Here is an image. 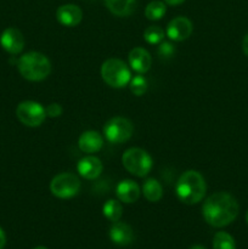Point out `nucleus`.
<instances>
[{"label":"nucleus","mask_w":248,"mask_h":249,"mask_svg":"<svg viewBox=\"0 0 248 249\" xmlns=\"http://www.w3.org/2000/svg\"><path fill=\"white\" fill-rule=\"evenodd\" d=\"M185 0H164V2H167L168 5H173V6H175V5H180L182 4Z\"/></svg>","instance_id":"cd10ccee"},{"label":"nucleus","mask_w":248,"mask_h":249,"mask_svg":"<svg viewBox=\"0 0 248 249\" xmlns=\"http://www.w3.org/2000/svg\"><path fill=\"white\" fill-rule=\"evenodd\" d=\"M190 249H207V248L202 247V246H194V247H191Z\"/></svg>","instance_id":"c85d7f7f"},{"label":"nucleus","mask_w":248,"mask_h":249,"mask_svg":"<svg viewBox=\"0 0 248 249\" xmlns=\"http://www.w3.org/2000/svg\"><path fill=\"white\" fill-rule=\"evenodd\" d=\"M5 243H6V236H5L4 230L0 228V249L5 247Z\"/></svg>","instance_id":"bb28decb"},{"label":"nucleus","mask_w":248,"mask_h":249,"mask_svg":"<svg viewBox=\"0 0 248 249\" xmlns=\"http://www.w3.org/2000/svg\"><path fill=\"white\" fill-rule=\"evenodd\" d=\"M56 18L62 26L75 27L82 22L83 11L78 5L65 4L61 5L56 11Z\"/></svg>","instance_id":"9b49d317"},{"label":"nucleus","mask_w":248,"mask_h":249,"mask_svg":"<svg viewBox=\"0 0 248 249\" xmlns=\"http://www.w3.org/2000/svg\"><path fill=\"white\" fill-rule=\"evenodd\" d=\"M213 249H236L232 236L225 231H219L213 237Z\"/></svg>","instance_id":"aec40b11"},{"label":"nucleus","mask_w":248,"mask_h":249,"mask_svg":"<svg viewBox=\"0 0 248 249\" xmlns=\"http://www.w3.org/2000/svg\"><path fill=\"white\" fill-rule=\"evenodd\" d=\"M101 77L107 85L119 89L128 85L131 79V73L122 60L108 58L101 66Z\"/></svg>","instance_id":"20e7f679"},{"label":"nucleus","mask_w":248,"mask_h":249,"mask_svg":"<svg viewBox=\"0 0 248 249\" xmlns=\"http://www.w3.org/2000/svg\"><path fill=\"white\" fill-rule=\"evenodd\" d=\"M246 221H247V224H248V212H247V214H246Z\"/></svg>","instance_id":"7c9ffc66"},{"label":"nucleus","mask_w":248,"mask_h":249,"mask_svg":"<svg viewBox=\"0 0 248 249\" xmlns=\"http://www.w3.org/2000/svg\"><path fill=\"white\" fill-rule=\"evenodd\" d=\"M102 213L112 223H117L119 221V219L122 218V214H123V208H122V204L119 203L116 199H108L106 203L102 207Z\"/></svg>","instance_id":"6ab92c4d"},{"label":"nucleus","mask_w":248,"mask_h":249,"mask_svg":"<svg viewBox=\"0 0 248 249\" xmlns=\"http://www.w3.org/2000/svg\"><path fill=\"white\" fill-rule=\"evenodd\" d=\"M129 65L131 70L142 74L150 71L152 66V57L146 49L134 48L129 53Z\"/></svg>","instance_id":"ddd939ff"},{"label":"nucleus","mask_w":248,"mask_h":249,"mask_svg":"<svg viewBox=\"0 0 248 249\" xmlns=\"http://www.w3.org/2000/svg\"><path fill=\"white\" fill-rule=\"evenodd\" d=\"M104 165L102 162L95 156H87L82 158L77 165V170L82 178L87 180H94L101 175Z\"/></svg>","instance_id":"f8f14e48"},{"label":"nucleus","mask_w":248,"mask_h":249,"mask_svg":"<svg viewBox=\"0 0 248 249\" xmlns=\"http://www.w3.org/2000/svg\"><path fill=\"white\" fill-rule=\"evenodd\" d=\"M78 146L84 153L99 152L104 146V138L95 130L84 131L78 140Z\"/></svg>","instance_id":"2eb2a0df"},{"label":"nucleus","mask_w":248,"mask_h":249,"mask_svg":"<svg viewBox=\"0 0 248 249\" xmlns=\"http://www.w3.org/2000/svg\"><path fill=\"white\" fill-rule=\"evenodd\" d=\"M129 84H130L131 92H133L134 95H136V96H141V95L145 94L146 90H147V80H146V78L143 77L142 74H140V73H139L138 75H135L134 78H131Z\"/></svg>","instance_id":"5701e85b"},{"label":"nucleus","mask_w":248,"mask_h":249,"mask_svg":"<svg viewBox=\"0 0 248 249\" xmlns=\"http://www.w3.org/2000/svg\"><path fill=\"white\" fill-rule=\"evenodd\" d=\"M80 181L72 173H61L50 182V191L55 197L61 199L72 198L79 192Z\"/></svg>","instance_id":"0eeeda50"},{"label":"nucleus","mask_w":248,"mask_h":249,"mask_svg":"<svg viewBox=\"0 0 248 249\" xmlns=\"http://www.w3.org/2000/svg\"><path fill=\"white\" fill-rule=\"evenodd\" d=\"M175 48L173 44L168 43V41H162L159 43V46H158V55L162 58H169L174 55Z\"/></svg>","instance_id":"b1692460"},{"label":"nucleus","mask_w":248,"mask_h":249,"mask_svg":"<svg viewBox=\"0 0 248 249\" xmlns=\"http://www.w3.org/2000/svg\"><path fill=\"white\" fill-rule=\"evenodd\" d=\"M46 111V117H50V118H56V117H60L62 114V107L58 104H50L45 108Z\"/></svg>","instance_id":"393cba45"},{"label":"nucleus","mask_w":248,"mask_h":249,"mask_svg":"<svg viewBox=\"0 0 248 249\" xmlns=\"http://www.w3.org/2000/svg\"><path fill=\"white\" fill-rule=\"evenodd\" d=\"M240 206L229 192H215L206 199L202 207L204 220L213 228L228 226L237 218Z\"/></svg>","instance_id":"f257e3e1"},{"label":"nucleus","mask_w":248,"mask_h":249,"mask_svg":"<svg viewBox=\"0 0 248 249\" xmlns=\"http://www.w3.org/2000/svg\"><path fill=\"white\" fill-rule=\"evenodd\" d=\"M33 249H48V248L43 247V246H38V247H35V248H33Z\"/></svg>","instance_id":"c756f323"},{"label":"nucleus","mask_w":248,"mask_h":249,"mask_svg":"<svg viewBox=\"0 0 248 249\" xmlns=\"http://www.w3.org/2000/svg\"><path fill=\"white\" fill-rule=\"evenodd\" d=\"M136 0H105L107 9L118 17H126L135 9Z\"/></svg>","instance_id":"f3484780"},{"label":"nucleus","mask_w":248,"mask_h":249,"mask_svg":"<svg viewBox=\"0 0 248 249\" xmlns=\"http://www.w3.org/2000/svg\"><path fill=\"white\" fill-rule=\"evenodd\" d=\"M242 50H243V53L248 57V33L246 34L245 38H243L242 40Z\"/></svg>","instance_id":"a878e982"},{"label":"nucleus","mask_w":248,"mask_h":249,"mask_svg":"<svg viewBox=\"0 0 248 249\" xmlns=\"http://www.w3.org/2000/svg\"><path fill=\"white\" fill-rule=\"evenodd\" d=\"M207 191L206 181L201 173L187 170L182 173L175 186L177 196L182 203L196 204L204 197Z\"/></svg>","instance_id":"f03ea898"},{"label":"nucleus","mask_w":248,"mask_h":249,"mask_svg":"<svg viewBox=\"0 0 248 249\" xmlns=\"http://www.w3.org/2000/svg\"><path fill=\"white\" fill-rule=\"evenodd\" d=\"M16 116L22 124L35 128L45 121L46 111L39 102L23 101L17 106Z\"/></svg>","instance_id":"6e6552de"},{"label":"nucleus","mask_w":248,"mask_h":249,"mask_svg":"<svg viewBox=\"0 0 248 249\" xmlns=\"http://www.w3.org/2000/svg\"><path fill=\"white\" fill-rule=\"evenodd\" d=\"M109 238L114 245L119 246V247H125V246L130 245L134 240L133 229L126 223L117 221V223H113L111 230H109Z\"/></svg>","instance_id":"4468645a"},{"label":"nucleus","mask_w":248,"mask_h":249,"mask_svg":"<svg viewBox=\"0 0 248 249\" xmlns=\"http://www.w3.org/2000/svg\"><path fill=\"white\" fill-rule=\"evenodd\" d=\"M142 192L148 202H158L163 196L162 185L156 179L146 180L142 186Z\"/></svg>","instance_id":"a211bd4d"},{"label":"nucleus","mask_w":248,"mask_h":249,"mask_svg":"<svg viewBox=\"0 0 248 249\" xmlns=\"http://www.w3.org/2000/svg\"><path fill=\"white\" fill-rule=\"evenodd\" d=\"M134 125L131 121L124 117L111 118L104 126L105 138L111 143H122L131 138Z\"/></svg>","instance_id":"423d86ee"},{"label":"nucleus","mask_w":248,"mask_h":249,"mask_svg":"<svg viewBox=\"0 0 248 249\" xmlns=\"http://www.w3.org/2000/svg\"><path fill=\"white\" fill-rule=\"evenodd\" d=\"M143 38L148 44H159L164 38V31L158 26H150L143 32Z\"/></svg>","instance_id":"4be33fe9"},{"label":"nucleus","mask_w":248,"mask_h":249,"mask_svg":"<svg viewBox=\"0 0 248 249\" xmlns=\"http://www.w3.org/2000/svg\"><path fill=\"white\" fill-rule=\"evenodd\" d=\"M17 68L18 72L24 79L31 82H40L48 78L51 72V63L49 58L41 53L31 51L17 61Z\"/></svg>","instance_id":"7ed1b4c3"},{"label":"nucleus","mask_w":248,"mask_h":249,"mask_svg":"<svg viewBox=\"0 0 248 249\" xmlns=\"http://www.w3.org/2000/svg\"><path fill=\"white\" fill-rule=\"evenodd\" d=\"M124 168L130 174L143 178L152 169V158L145 150L139 147H131L123 153L122 157Z\"/></svg>","instance_id":"39448f33"},{"label":"nucleus","mask_w":248,"mask_h":249,"mask_svg":"<svg viewBox=\"0 0 248 249\" xmlns=\"http://www.w3.org/2000/svg\"><path fill=\"white\" fill-rule=\"evenodd\" d=\"M0 44L5 51L12 53V55H16V53H21L24 48L23 34L17 28L9 27L0 36Z\"/></svg>","instance_id":"1a4fd4ad"},{"label":"nucleus","mask_w":248,"mask_h":249,"mask_svg":"<svg viewBox=\"0 0 248 249\" xmlns=\"http://www.w3.org/2000/svg\"><path fill=\"white\" fill-rule=\"evenodd\" d=\"M192 22L187 17H175L168 23L167 26V36L174 41L186 40L192 33Z\"/></svg>","instance_id":"9d476101"},{"label":"nucleus","mask_w":248,"mask_h":249,"mask_svg":"<svg viewBox=\"0 0 248 249\" xmlns=\"http://www.w3.org/2000/svg\"><path fill=\"white\" fill-rule=\"evenodd\" d=\"M117 197L123 203H134L140 196V187L133 180H123L117 185Z\"/></svg>","instance_id":"dca6fc26"},{"label":"nucleus","mask_w":248,"mask_h":249,"mask_svg":"<svg viewBox=\"0 0 248 249\" xmlns=\"http://www.w3.org/2000/svg\"><path fill=\"white\" fill-rule=\"evenodd\" d=\"M165 10H167V7H165L164 2L159 1V0H155V1H151L146 6L145 16L151 21H157V19H160L164 16Z\"/></svg>","instance_id":"412c9836"}]
</instances>
